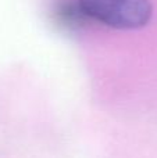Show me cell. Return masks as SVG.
Wrapping results in <instances>:
<instances>
[{"label":"cell","instance_id":"2","mask_svg":"<svg viewBox=\"0 0 157 158\" xmlns=\"http://www.w3.org/2000/svg\"><path fill=\"white\" fill-rule=\"evenodd\" d=\"M54 17L58 24L68 29L79 28L88 19L77 0H60L56 4Z\"/></svg>","mask_w":157,"mask_h":158},{"label":"cell","instance_id":"1","mask_svg":"<svg viewBox=\"0 0 157 158\" xmlns=\"http://www.w3.org/2000/svg\"><path fill=\"white\" fill-rule=\"evenodd\" d=\"M88 19L114 29H139L153 15L150 0H77Z\"/></svg>","mask_w":157,"mask_h":158}]
</instances>
